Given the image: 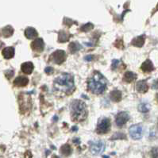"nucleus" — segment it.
Listing matches in <instances>:
<instances>
[{"instance_id":"b1692460","label":"nucleus","mask_w":158,"mask_h":158,"mask_svg":"<svg viewBox=\"0 0 158 158\" xmlns=\"http://www.w3.org/2000/svg\"><path fill=\"white\" fill-rule=\"evenodd\" d=\"M94 28V26L91 23H87V24L84 25V26L81 27V31L83 32H88L90 31L91 30H92V29Z\"/></svg>"},{"instance_id":"4468645a","label":"nucleus","mask_w":158,"mask_h":158,"mask_svg":"<svg viewBox=\"0 0 158 158\" xmlns=\"http://www.w3.org/2000/svg\"><path fill=\"white\" fill-rule=\"evenodd\" d=\"M25 36H26L28 39H33L34 37L37 36V32L33 27H28L25 30Z\"/></svg>"},{"instance_id":"6ab92c4d","label":"nucleus","mask_w":158,"mask_h":158,"mask_svg":"<svg viewBox=\"0 0 158 158\" xmlns=\"http://www.w3.org/2000/svg\"><path fill=\"white\" fill-rule=\"evenodd\" d=\"M69 48L71 53H75V52H78L80 50V48H81V46H80V45L78 42L75 41V42L71 43L69 46Z\"/></svg>"},{"instance_id":"ddd939ff","label":"nucleus","mask_w":158,"mask_h":158,"mask_svg":"<svg viewBox=\"0 0 158 158\" xmlns=\"http://www.w3.org/2000/svg\"><path fill=\"white\" fill-rule=\"evenodd\" d=\"M2 55L6 59H10L15 55V48L13 47H6L2 50Z\"/></svg>"},{"instance_id":"9d476101","label":"nucleus","mask_w":158,"mask_h":158,"mask_svg":"<svg viewBox=\"0 0 158 158\" xmlns=\"http://www.w3.org/2000/svg\"><path fill=\"white\" fill-rule=\"evenodd\" d=\"M28 78H26L25 76H19L14 81V85L16 86V87H19V88H21V87H25V86H26L28 84Z\"/></svg>"},{"instance_id":"423d86ee","label":"nucleus","mask_w":158,"mask_h":158,"mask_svg":"<svg viewBox=\"0 0 158 158\" xmlns=\"http://www.w3.org/2000/svg\"><path fill=\"white\" fill-rule=\"evenodd\" d=\"M104 148L105 145L102 141H93L90 145V150H91V153L94 155L100 154L101 152H103Z\"/></svg>"},{"instance_id":"2eb2a0df","label":"nucleus","mask_w":158,"mask_h":158,"mask_svg":"<svg viewBox=\"0 0 158 158\" xmlns=\"http://www.w3.org/2000/svg\"><path fill=\"white\" fill-rule=\"evenodd\" d=\"M141 69L145 73H150V72H152L153 70V64L151 62V60H147L141 65Z\"/></svg>"},{"instance_id":"1a4fd4ad","label":"nucleus","mask_w":158,"mask_h":158,"mask_svg":"<svg viewBox=\"0 0 158 158\" xmlns=\"http://www.w3.org/2000/svg\"><path fill=\"white\" fill-rule=\"evenodd\" d=\"M31 48L36 52H42L44 49V41L41 38H37L32 42Z\"/></svg>"},{"instance_id":"f3484780","label":"nucleus","mask_w":158,"mask_h":158,"mask_svg":"<svg viewBox=\"0 0 158 158\" xmlns=\"http://www.w3.org/2000/svg\"><path fill=\"white\" fill-rule=\"evenodd\" d=\"M136 79H137V75L135 73H132V72H127V73H126L124 75V77H123L124 81L127 83L133 82Z\"/></svg>"},{"instance_id":"dca6fc26","label":"nucleus","mask_w":158,"mask_h":158,"mask_svg":"<svg viewBox=\"0 0 158 158\" xmlns=\"http://www.w3.org/2000/svg\"><path fill=\"white\" fill-rule=\"evenodd\" d=\"M145 35H141L138 37H135L132 41V45L136 47H142L144 45V43H145Z\"/></svg>"},{"instance_id":"a211bd4d","label":"nucleus","mask_w":158,"mask_h":158,"mask_svg":"<svg viewBox=\"0 0 158 158\" xmlns=\"http://www.w3.org/2000/svg\"><path fill=\"white\" fill-rule=\"evenodd\" d=\"M110 98L114 102H118L122 99V93L120 91H118V90H114V91H111L110 93Z\"/></svg>"},{"instance_id":"20e7f679","label":"nucleus","mask_w":158,"mask_h":158,"mask_svg":"<svg viewBox=\"0 0 158 158\" xmlns=\"http://www.w3.org/2000/svg\"><path fill=\"white\" fill-rule=\"evenodd\" d=\"M110 128V122L107 118H103L99 122L96 131L98 134H104L108 133Z\"/></svg>"},{"instance_id":"7ed1b4c3","label":"nucleus","mask_w":158,"mask_h":158,"mask_svg":"<svg viewBox=\"0 0 158 158\" xmlns=\"http://www.w3.org/2000/svg\"><path fill=\"white\" fill-rule=\"evenodd\" d=\"M71 114L73 120L82 122L88 116V110L84 102L80 100H74L71 103Z\"/></svg>"},{"instance_id":"aec40b11","label":"nucleus","mask_w":158,"mask_h":158,"mask_svg":"<svg viewBox=\"0 0 158 158\" xmlns=\"http://www.w3.org/2000/svg\"><path fill=\"white\" fill-rule=\"evenodd\" d=\"M2 35L5 37H9L14 34V29L10 26H7L2 29Z\"/></svg>"},{"instance_id":"39448f33","label":"nucleus","mask_w":158,"mask_h":158,"mask_svg":"<svg viewBox=\"0 0 158 158\" xmlns=\"http://www.w3.org/2000/svg\"><path fill=\"white\" fill-rule=\"evenodd\" d=\"M129 132H130V137L133 139L139 140L141 139L142 134H143V128H142V126L140 124L134 125L130 127Z\"/></svg>"},{"instance_id":"5701e85b","label":"nucleus","mask_w":158,"mask_h":158,"mask_svg":"<svg viewBox=\"0 0 158 158\" xmlns=\"http://www.w3.org/2000/svg\"><path fill=\"white\" fill-rule=\"evenodd\" d=\"M69 35L68 33L64 31H60L59 33V41L60 42H66L69 41Z\"/></svg>"},{"instance_id":"a878e982","label":"nucleus","mask_w":158,"mask_h":158,"mask_svg":"<svg viewBox=\"0 0 158 158\" xmlns=\"http://www.w3.org/2000/svg\"><path fill=\"white\" fill-rule=\"evenodd\" d=\"M119 63H120V60H112V64H111V69H113V70H114V69H116L118 68V66Z\"/></svg>"},{"instance_id":"4be33fe9","label":"nucleus","mask_w":158,"mask_h":158,"mask_svg":"<svg viewBox=\"0 0 158 158\" xmlns=\"http://www.w3.org/2000/svg\"><path fill=\"white\" fill-rule=\"evenodd\" d=\"M149 109H150V106H149V103H147V102H141L138 106V110L141 113H147Z\"/></svg>"},{"instance_id":"f8f14e48","label":"nucleus","mask_w":158,"mask_h":158,"mask_svg":"<svg viewBox=\"0 0 158 158\" xmlns=\"http://www.w3.org/2000/svg\"><path fill=\"white\" fill-rule=\"evenodd\" d=\"M34 64L32 62H26L22 64V71L25 74H31L34 71Z\"/></svg>"},{"instance_id":"c85d7f7f","label":"nucleus","mask_w":158,"mask_h":158,"mask_svg":"<svg viewBox=\"0 0 158 158\" xmlns=\"http://www.w3.org/2000/svg\"><path fill=\"white\" fill-rule=\"evenodd\" d=\"M152 88H154V89L158 88V80H156V81L154 82V84H152Z\"/></svg>"},{"instance_id":"412c9836","label":"nucleus","mask_w":158,"mask_h":158,"mask_svg":"<svg viewBox=\"0 0 158 158\" xmlns=\"http://www.w3.org/2000/svg\"><path fill=\"white\" fill-rule=\"evenodd\" d=\"M60 152L64 156H69L72 153V148H71L70 145L66 144L60 148Z\"/></svg>"},{"instance_id":"cd10ccee","label":"nucleus","mask_w":158,"mask_h":158,"mask_svg":"<svg viewBox=\"0 0 158 158\" xmlns=\"http://www.w3.org/2000/svg\"><path fill=\"white\" fill-rule=\"evenodd\" d=\"M92 58H93V56H91V55H88V56H86V57L84 58V59H85L86 60H87V61H91V60H92Z\"/></svg>"},{"instance_id":"bb28decb","label":"nucleus","mask_w":158,"mask_h":158,"mask_svg":"<svg viewBox=\"0 0 158 158\" xmlns=\"http://www.w3.org/2000/svg\"><path fill=\"white\" fill-rule=\"evenodd\" d=\"M45 73H48V74H51V73L53 72V69H52V68H51V67H48L45 69Z\"/></svg>"},{"instance_id":"f257e3e1","label":"nucleus","mask_w":158,"mask_h":158,"mask_svg":"<svg viewBox=\"0 0 158 158\" xmlns=\"http://www.w3.org/2000/svg\"><path fill=\"white\" fill-rule=\"evenodd\" d=\"M54 89L61 93L71 94L75 90L73 76L68 73H63L54 80Z\"/></svg>"},{"instance_id":"7c9ffc66","label":"nucleus","mask_w":158,"mask_h":158,"mask_svg":"<svg viewBox=\"0 0 158 158\" xmlns=\"http://www.w3.org/2000/svg\"><path fill=\"white\" fill-rule=\"evenodd\" d=\"M156 100H157V102H158V93L156 94Z\"/></svg>"},{"instance_id":"f03ea898","label":"nucleus","mask_w":158,"mask_h":158,"mask_svg":"<svg viewBox=\"0 0 158 158\" xmlns=\"http://www.w3.org/2000/svg\"><path fill=\"white\" fill-rule=\"evenodd\" d=\"M88 89L94 94H102L106 89V80L100 73L95 72L88 80Z\"/></svg>"},{"instance_id":"6e6552de","label":"nucleus","mask_w":158,"mask_h":158,"mask_svg":"<svg viewBox=\"0 0 158 158\" xmlns=\"http://www.w3.org/2000/svg\"><path fill=\"white\" fill-rule=\"evenodd\" d=\"M130 119V115L127 112L122 111L116 115L115 123L118 127H123Z\"/></svg>"},{"instance_id":"9b49d317","label":"nucleus","mask_w":158,"mask_h":158,"mask_svg":"<svg viewBox=\"0 0 158 158\" xmlns=\"http://www.w3.org/2000/svg\"><path fill=\"white\" fill-rule=\"evenodd\" d=\"M136 89L137 91L139 92V93H145L148 89H149V87H148V84L144 80H141V81H138L137 83V85H136Z\"/></svg>"},{"instance_id":"c756f323","label":"nucleus","mask_w":158,"mask_h":158,"mask_svg":"<svg viewBox=\"0 0 158 158\" xmlns=\"http://www.w3.org/2000/svg\"><path fill=\"white\" fill-rule=\"evenodd\" d=\"M25 156H26V158H32V154L31 152H26V155H25Z\"/></svg>"},{"instance_id":"0eeeda50","label":"nucleus","mask_w":158,"mask_h":158,"mask_svg":"<svg viewBox=\"0 0 158 158\" xmlns=\"http://www.w3.org/2000/svg\"><path fill=\"white\" fill-rule=\"evenodd\" d=\"M66 58H67V56H66V53H65L64 51L57 50L52 54L50 59L52 60L54 63L57 64H60L65 61Z\"/></svg>"},{"instance_id":"393cba45","label":"nucleus","mask_w":158,"mask_h":158,"mask_svg":"<svg viewBox=\"0 0 158 158\" xmlns=\"http://www.w3.org/2000/svg\"><path fill=\"white\" fill-rule=\"evenodd\" d=\"M151 156L152 158H158V147H154L151 150Z\"/></svg>"}]
</instances>
